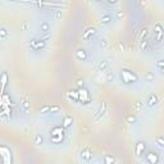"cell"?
Segmentation results:
<instances>
[{
  "instance_id": "cell-14",
  "label": "cell",
  "mask_w": 164,
  "mask_h": 164,
  "mask_svg": "<svg viewBox=\"0 0 164 164\" xmlns=\"http://www.w3.org/2000/svg\"><path fill=\"white\" fill-rule=\"evenodd\" d=\"M72 121H73V119H72V117H69V115H65V117H64V123H63V126H64V127H69V126H71V123H72Z\"/></svg>"
},
{
  "instance_id": "cell-2",
  "label": "cell",
  "mask_w": 164,
  "mask_h": 164,
  "mask_svg": "<svg viewBox=\"0 0 164 164\" xmlns=\"http://www.w3.org/2000/svg\"><path fill=\"white\" fill-rule=\"evenodd\" d=\"M78 98H80V100L82 103H85V104H88V103H90V100H91L90 92H88L86 88H81V90L78 91Z\"/></svg>"
},
{
  "instance_id": "cell-23",
  "label": "cell",
  "mask_w": 164,
  "mask_h": 164,
  "mask_svg": "<svg viewBox=\"0 0 164 164\" xmlns=\"http://www.w3.org/2000/svg\"><path fill=\"white\" fill-rule=\"evenodd\" d=\"M104 160H105L107 163H111V162H114V159H113V158H110V156H105V158H104Z\"/></svg>"
},
{
  "instance_id": "cell-24",
  "label": "cell",
  "mask_w": 164,
  "mask_h": 164,
  "mask_svg": "<svg viewBox=\"0 0 164 164\" xmlns=\"http://www.w3.org/2000/svg\"><path fill=\"white\" fill-rule=\"evenodd\" d=\"M119 50H121V51H124V44H123V42H119Z\"/></svg>"
},
{
  "instance_id": "cell-26",
  "label": "cell",
  "mask_w": 164,
  "mask_h": 164,
  "mask_svg": "<svg viewBox=\"0 0 164 164\" xmlns=\"http://www.w3.org/2000/svg\"><path fill=\"white\" fill-rule=\"evenodd\" d=\"M59 110V107H53V108H50V113L51 111H58Z\"/></svg>"
},
{
  "instance_id": "cell-12",
  "label": "cell",
  "mask_w": 164,
  "mask_h": 164,
  "mask_svg": "<svg viewBox=\"0 0 164 164\" xmlns=\"http://www.w3.org/2000/svg\"><path fill=\"white\" fill-rule=\"evenodd\" d=\"M147 46H149V41H147V40H144V39H142V40L140 41V49H141V50L146 51V50H147Z\"/></svg>"
},
{
  "instance_id": "cell-13",
  "label": "cell",
  "mask_w": 164,
  "mask_h": 164,
  "mask_svg": "<svg viewBox=\"0 0 164 164\" xmlns=\"http://www.w3.org/2000/svg\"><path fill=\"white\" fill-rule=\"evenodd\" d=\"M68 98H69V99L73 98L74 101H78V100H80V98H78V92H76V91H71V92H68Z\"/></svg>"
},
{
  "instance_id": "cell-32",
  "label": "cell",
  "mask_w": 164,
  "mask_h": 164,
  "mask_svg": "<svg viewBox=\"0 0 164 164\" xmlns=\"http://www.w3.org/2000/svg\"><path fill=\"white\" fill-rule=\"evenodd\" d=\"M122 16H123V13H122V12H118V13H117V17H118V18H121Z\"/></svg>"
},
{
  "instance_id": "cell-28",
  "label": "cell",
  "mask_w": 164,
  "mask_h": 164,
  "mask_svg": "<svg viewBox=\"0 0 164 164\" xmlns=\"http://www.w3.org/2000/svg\"><path fill=\"white\" fill-rule=\"evenodd\" d=\"M100 46H107V41L105 40H100Z\"/></svg>"
},
{
  "instance_id": "cell-35",
  "label": "cell",
  "mask_w": 164,
  "mask_h": 164,
  "mask_svg": "<svg viewBox=\"0 0 164 164\" xmlns=\"http://www.w3.org/2000/svg\"><path fill=\"white\" fill-rule=\"evenodd\" d=\"M55 17H56L58 19H59V18H62V13H56V16H55Z\"/></svg>"
},
{
  "instance_id": "cell-18",
  "label": "cell",
  "mask_w": 164,
  "mask_h": 164,
  "mask_svg": "<svg viewBox=\"0 0 164 164\" xmlns=\"http://www.w3.org/2000/svg\"><path fill=\"white\" fill-rule=\"evenodd\" d=\"M35 144L36 145H41L42 144V137H41V135H36V137H35Z\"/></svg>"
},
{
  "instance_id": "cell-6",
  "label": "cell",
  "mask_w": 164,
  "mask_h": 164,
  "mask_svg": "<svg viewBox=\"0 0 164 164\" xmlns=\"http://www.w3.org/2000/svg\"><path fill=\"white\" fill-rule=\"evenodd\" d=\"M159 160V156L156 153H149L147 156H146V162L147 163H156Z\"/></svg>"
},
{
  "instance_id": "cell-7",
  "label": "cell",
  "mask_w": 164,
  "mask_h": 164,
  "mask_svg": "<svg viewBox=\"0 0 164 164\" xmlns=\"http://www.w3.org/2000/svg\"><path fill=\"white\" fill-rule=\"evenodd\" d=\"M95 32H96V28H94V27H91V28H88L87 31L83 33V40H90L91 37L95 35Z\"/></svg>"
},
{
  "instance_id": "cell-25",
  "label": "cell",
  "mask_w": 164,
  "mask_h": 164,
  "mask_svg": "<svg viewBox=\"0 0 164 164\" xmlns=\"http://www.w3.org/2000/svg\"><path fill=\"white\" fill-rule=\"evenodd\" d=\"M5 36H6V31L3 28V29H1V39H5Z\"/></svg>"
},
{
  "instance_id": "cell-17",
  "label": "cell",
  "mask_w": 164,
  "mask_h": 164,
  "mask_svg": "<svg viewBox=\"0 0 164 164\" xmlns=\"http://www.w3.org/2000/svg\"><path fill=\"white\" fill-rule=\"evenodd\" d=\"M41 31L42 32H48L49 31V23H46V22L41 23Z\"/></svg>"
},
{
  "instance_id": "cell-9",
  "label": "cell",
  "mask_w": 164,
  "mask_h": 164,
  "mask_svg": "<svg viewBox=\"0 0 164 164\" xmlns=\"http://www.w3.org/2000/svg\"><path fill=\"white\" fill-rule=\"evenodd\" d=\"M98 68H99L100 72H107L108 68H109V62H108V60H103V62H100L99 65H98Z\"/></svg>"
},
{
  "instance_id": "cell-33",
  "label": "cell",
  "mask_w": 164,
  "mask_h": 164,
  "mask_svg": "<svg viewBox=\"0 0 164 164\" xmlns=\"http://www.w3.org/2000/svg\"><path fill=\"white\" fill-rule=\"evenodd\" d=\"M107 1H108V3H110V4H113V3H117L118 0H107Z\"/></svg>"
},
{
  "instance_id": "cell-31",
  "label": "cell",
  "mask_w": 164,
  "mask_h": 164,
  "mask_svg": "<svg viewBox=\"0 0 164 164\" xmlns=\"http://www.w3.org/2000/svg\"><path fill=\"white\" fill-rule=\"evenodd\" d=\"M146 78H147V80H153V78H154V76H153V74H147Z\"/></svg>"
},
{
  "instance_id": "cell-27",
  "label": "cell",
  "mask_w": 164,
  "mask_h": 164,
  "mask_svg": "<svg viewBox=\"0 0 164 164\" xmlns=\"http://www.w3.org/2000/svg\"><path fill=\"white\" fill-rule=\"evenodd\" d=\"M48 110H50V107H44L41 109V113H44V111H48Z\"/></svg>"
},
{
  "instance_id": "cell-11",
  "label": "cell",
  "mask_w": 164,
  "mask_h": 164,
  "mask_svg": "<svg viewBox=\"0 0 164 164\" xmlns=\"http://www.w3.org/2000/svg\"><path fill=\"white\" fill-rule=\"evenodd\" d=\"M111 21H113V17H111L110 14H107V16H104V17L101 18V23H103V25H109Z\"/></svg>"
},
{
  "instance_id": "cell-4",
  "label": "cell",
  "mask_w": 164,
  "mask_h": 164,
  "mask_svg": "<svg viewBox=\"0 0 164 164\" xmlns=\"http://www.w3.org/2000/svg\"><path fill=\"white\" fill-rule=\"evenodd\" d=\"M154 31L156 33V41H162L163 39V27L160 23H156L155 27H154Z\"/></svg>"
},
{
  "instance_id": "cell-3",
  "label": "cell",
  "mask_w": 164,
  "mask_h": 164,
  "mask_svg": "<svg viewBox=\"0 0 164 164\" xmlns=\"http://www.w3.org/2000/svg\"><path fill=\"white\" fill-rule=\"evenodd\" d=\"M81 158H82V160H85V162H90L91 160L92 153L90 150V147H85L83 150L81 151Z\"/></svg>"
},
{
  "instance_id": "cell-22",
  "label": "cell",
  "mask_w": 164,
  "mask_h": 164,
  "mask_svg": "<svg viewBox=\"0 0 164 164\" xmlns=\"http://www.w3.org/2000/svg\"><path fill=\"white\" fill-rule=\"evenodd\" d=\"M146 35H147V29L144 28V29H142V32H141V35H140V39L142 40V39H144V36H146Z\"/></svg>"
},
{
  "instance_id": "cell-5",
  "label": "cell",
  "mask_w": 164,
  "mask_h": 164,
  "mask_svg": "<svg viewBox=\"0 0 164 164\" xmlns=\"http://www.w3.org/2000/svg\"><path fill=\"white\" fill-rule=\"evenodd\" d=\"M146 104H147L149 107H155L156 104H158V96L154 95V94L149 95V98H147V100H146Z\"/></svg>"
},
{
  "instance_id": "cell-8",
  "label": "cell",
  "mask_w": 164,
  "mask_h": 164,
  "mask_svg": "<svg viewBox=\"0 0 164 164\" xmlns=\"http://www.w3.org/2000/svg\"><path fill=\"white\" fill-rule=\"evenodd\" d=\"M76 56L77 59H80V60H86L87 59V54H86V51L83 49H80L76 51Z\"/></svg>"
},
{
  "instance_id": "cell-20",
  "label": "cell",
  "mask_w": 164,
  "mask_h": 164,
  "mask_svg": "<svg viewBox=\"0 0 164 164\" xmlns=\"http://www.w3.org/2000/svg\"><path fill=\"white\" fill-rule=\"evenodd\" d=\"M22 105H23V108H25V109H28V107H29L28 100H27V99H22Z\"/></svg>"
},
{
  "instance_id": "cell-15",
  "label": "cell",
  "mask_w": 164,
  "mask_h": 164,
  "mask_svg": "<svg viewBox=\"0 0 164 164\" xmlns=\"http://www.w3.org/2000/svg\"><path fill=\"white\" fill-rule=\"evenodd\" d=\"M155 144H158L160 147H163V149H164V137H162V136L156 137V138H155Z\"/></svg>"
},
{
  "instance_id": "cell-34",
  "label": "cell",
  "mask_w": 164,
  "mask_h": 164,
  "mask_svg": "<svg viewBox=\"0 0 164 164\" xmlns=\"http://www.w3.org/2000/svg\"><path fill=\"white\" fill-rule=\"evenodd\" d=\"M113 78H114V76H111V74H109V76H108V81H111Z\"/></svg>"
},
{
  "instance_id": "cell-21",
  "label": "cell",
  "mask_w": 164,
  "mask_h": 164,
  "mask_svg": "<svg viewBox=\"0 0 164 164\" xmlns=\"http://www.w3.org/2000/svg\"><path fill=\"white\" fill-rule=\"evenodd\" d=\"M127 121H128V123H135V122H136V118L133 117V115H130V117L127 118Z\"/></svg>"
},
{
  "instance_id": "cell-19",
  "label": "cell",
  "mask_w": 164,
  "mask_h": 164,
  "mask_svg": "<svg viewBox=\"0 0 164 164\" xmlns=\"http://www.w3.org/2000/svg\"><path fill=\"white\" fill-rule=\"evenodd\" d=\"M6 80H8V74L4 72L3 73V88H5V86H6Z\"/></svg>"
},
{
  "instance_id": "cell-1",
  "label": "cell",
  "mask_w": 164,
  "mask_h": 164,
  "mask_svg": "<svg viewBox=\"0 0 164 164\" xmlns=\"http://www.w3.org/2000/svg\"><path fill=\"white\" fill-rule=\"evenodd\" d=\"M121 77L122 80L126 82V83H131V82H135L137 80V77L133 74L131 71H127V69H122L121 71Z\"/></svg>"
},
{
  "instance_id": "cell-30",
  "label": "cell",
  "mask_w": 164,
  "mask_h": 164,
  "mask_svg": "<svg viewBox=\"0 0 164 164\" xmlns=\"http://www.w3.org/2000/svg\"><path fill=\"white\" fill-rule=\"evenodd\" d=\"M136 109H137V110L141 109V103H137V104H136Z\"/></svg>"
},
{
  "instance_id": "cell-29",
  "label": "cell",
  "mask_w": 164,
  "mask_h": 164,
  "mask_svg": "<svg viewBox=\"0 0 164 164\" xmlns=\"http://www.w3.org/2000/svg\"><path fill=\"white\" fill-rule=\"evenodd\" d=\"M77 85H78L80 87H83V81H78V82H77Z\"/></svg>"
},
{
  "instance_id": "cell-36",
  "label": "cell",
  "mask_w": 164,
  "mask_h": 164,
  "mask_svg": "<svg viewBox=\"0 0 164 164\" xmlns=\"http://www.w3.org/2000/svg\"><path fill=\"white\" fill-rule=\"evenodd\" d=\"M96 1H100V0H96Z\"/></svg>"
},
{
  "instance_id": "cell-10",
  "label": "cell",
  "mask_w": 164,
  "mask_h": 164,
  "mask_svg": "<svg viewBox=\"0 0 164 164\" xmlns=\"http://www.w3.org/2000/svg\"><path fill=\"white\" fill-rule=\"evenodd\" d=\"M144 150H145V144L144 142H138L136 145V155L137 156H141L144 154Z\"/></svg>"
},
{
  "instance_id": "cell-16",
  "label": "cell",
  "mask_w": 164,
  "mask_h": 164,
  "mask_svg": "<svg viewBox=\"0 0 164 164\" xmlns=\"http://www.w3.org/2000/svg\"><path fill=\"white\" fill-rule=\"evenodd\" d=\"M156 68H158L162 73H164V60H159V62H156Z\"/></svg>"
}]
</instances>
